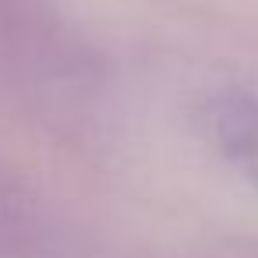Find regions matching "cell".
Listing matches in <instances>:
<instances>
[{
	"label": "cell",
	"mask_w": 258,
	"mask_h": 258,
	"mask_svg": "<svg viewBox=\"0 0 258 258\" xmlns=\"http://www.w3.org/2000/svg\"><path fill=\"white\" fill-rule=\"evenodd\" d=\"M39 240V212L32 198L0 170V258H25Z\"/></svg>",
	"instance_id": "obj_2"
},
{
	"label": "cell",
	"mask_w": 258,
	"mask_h": 258,
	"mask_svg": "<svg viewBox=\"0 0 258 258\" xmlns=\"http://www.w3.org/2000/svg\"><path fill=\"white\" fill-rule=\"evenodd\" d=\"M198 131L212 156L258 191V92L219 89L198 103Z\"/></svg>",
	"instance_id": "obj_1"
}]
</instances>
